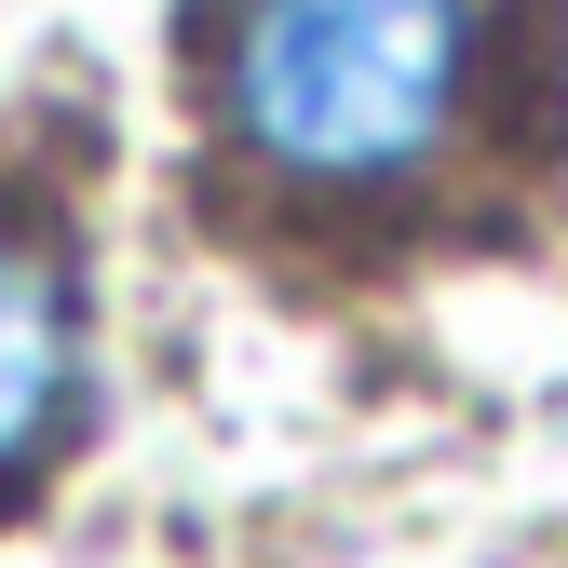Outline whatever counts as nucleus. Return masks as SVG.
Here are the masks:
<instances>
[{
	"label": "nucleus",
	"instance_id": "1",
	"mask_svg": "<svg viewBox=\"0 0 568 568\" xmlns=\"http://www.w3.org/2000/svg\"><path fill=\"white\" fill-rule=\"evenodd\" d=\"M460 82H474L460 0H244L231 28V135L312 190L419 176L460 122Z\"/></svg>",
	"mask_w": 568,
	"mask_h": 568
},
{
	"label": "nucleus",
	"instance_id": "2",
	"mask_svg": "<svg viewBox=\"0 0 568 568\" xmlns=\"http://www.w3.org/2000/svg\"><path fill=\"white\" fill-rule=\"evenodd\" d=\"M68 366H82L68 284H54L28 244H0V474H14V460L54 434V406H68Z\"/></svg>",
	"mask_w": 568,
	"mask_h": 568
}]
</instances>
